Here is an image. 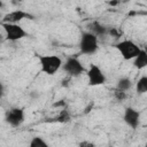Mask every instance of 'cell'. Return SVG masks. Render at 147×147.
<instances>
[{
	"instance_id": "22",
	"label": "cell",
	"mask_w": 147,
	"mask_h": 147,
	"mask_svg": "<svg viewBox=\"0 0 147 147\" xmlns=\"http://www.w3.org/2000/svg\"><path fill=\"white\" fill-rule=\"evenodd\" d=\"M109 6H117L118 3H119V1H109V2H107Z\"/></svg>"
},
{
	"instance_id": "5",
	"label": "cell",
	"mask_w": 147,
	"mask_h": 147,
	"mask_svg": "<svg viewBox=\"0 0 147 147\" xmlns=\"http://www.w3.org/2000/svg\"><path fill=\"white\" fill-rule=\"evenodd\" d=\"M86 75H87V82L90 86H99L106 83V75L103 74L101 68L94 63L90 64L86 71Z\"/></svg>"
},
{
	"instance_id": "6",
	"label": "cell",
	"mask_w": 147,
	"mask_h": 147,
	"mask_svg": "<svg viewBox=\"0 0 147 147\" xmlns=\"http://www.w3.org/2000/svg\"><path fill=\"white\" fill-rule=\"evenodd\" d=\"M62 65L69 77H78L83 72H85V68L82 64V62L77 57H74V56L67 57L64 64H62Z\"/></svg>"
},
{
	"instance_id": "4",
	"label": "cell",
	"mask_w": 147,
	"mask_h": 147,
	"mask_svg": "<svg viewBox=\"0 0 147 147\" xmlns=\"http://www.w3.org/2000/svg\"><path fill=\"white\" fill-rule=\"evenodd\" d=\"M1 26L5 31V40L17 41L28 36L26 31L20 24H10V23H1Z\"/></svg>"
},
{
	"instance_id": "1",
	"label": "cell",
	"mask_w": 147,
	"mask_h": 147,
	"mask_svg": "<svg viewBox=\"0 0 147 147\" xmlns=\"http://www.w3.org/2000/svg\"><path fill=\"white\" fill-rule=\"evenodd\" d=\"M38 60L41 72L48 76L55 75L63 64L61 57L57 55H38Z\"/></svg>"
},
{
	"instance_id": "19",
	"label": "cell",
	"mask_w": 147,
	"mask_h": 147,
	"mask_svg": "<svg viewBox=\"0 0 147 147\" xmlns=\"http://www.w3.org/2000/svg\"><path fill=\"white\" fill-rule=\"evenodd\" d=\"M53 107H55V108H61V109H64V108H67V103H65V101H64V100H59L57 102L53 103Z\"/></svg>"
},
{
	"instance_id": "23",
	"label": "cell",
	"mask_w": 147,
	"mask_h": 147,
	"mask_svg": "<svg viewBox=\"0 0 147 147\" xmlns=\"http://www.w3.org/2000/svg\"><path fill=\"white\" fill-rule=\"evenodd\" d=\"M3 40H5V38H3V36H2L1 33H0V42H2Z\"/></svg>"
},
{
	"instance_id": "17",
	"label": "cell",
	"mask_w": 147,
	"mask_h": 147,
	"mask_svg": "<svg viewBox=\"0 0 147 147\" xmlns=\"http://www.w3.org/2000/svg\"><path fill=\"white\" fill-rule=\"evenodd\" d=\"M107 33L110 34L114 38H119L122 36V31L119 29H117V28H110V29H108V32Z\"/></svg>"
},
{
	"instance_id": "8",
	"label": "cell",
	"mask_w": 147,
	"mask_h": 147,
	"mask_svg": "<svg viewBox=\"0 0 147 147\" xmlns=\"http://www.w3.org/2000/svg\"><path fill=\"white\" fill-rule=\"evenodd\" d=\"M123 119L131 129H137L140 123V113L133 107H126L123 114Z\"/></svg>"
},
{
	"instance_id": "9",
	"label": "cell",
	"mask_w": 147,
	"mask_h": 147,
	"mask_svg": "<svg viewBox=\"0 0 147 147\" xmlns=\"http://www.w3.org/2000/svg\"><path fill=\"white\" fill-rule=\"evenodd\" d=\"M24 18H30L33 20V16L24 10L21 9H16L13 10L10 13H7L3 18H2V23H10V24H18L21 21H23Z\"/></svg>"
},
{
	"instance_id": "18",
	"label": "cell",
	"mask_w": 147,
	"mask_h": 147,
	"mask_svg": "<svg viewBox=\"0 0 147 147\" xmlns=\"http://www.w3.org/2000/svg\"><path fill=\"white\" fill-rule=\"evenodd\" d=\"M78 147H95V144L90 140H83L78 144Z\"/></svg>"
},
{
	"instance_id": "3",
	"label": "cell",
	"mask_w": 147,
	"mask_h": 147,
	"mask_svg": "<svg viewBox=\"0 0 147 147\" xmlns=\"http://www.w3.org/2000/svg\"><path fill=\"white\" fill-rule=\"evenodd\" d=\"M116 49L119 52V54L122 55V57L126 61L129 60H133L140 52L141 47L138 46L134 41L130 40V39H125V40H122L119 42H117L115 45Z\"/></svg>"
},
{
	"instance_id": "16",
	"label": "cell",
	"mask_w": 147,
	"mask_h": 147,
	"mask_svg": "<svg viewBox=\"0 0 147 147\" xmlns=\"http://www.w3.org/2000/svg\"><path fill=\"white\" fill-rule=\"evenodd\" d=\"M114 96L117 101H124L126 99V92L122 91V90H118V88H115L114 90Z\"/></svg>"
},
{
	"instance_id": "13",
	"label": "cell",
	"mask_w": 147,
	"mask_h": 147,
	"mask_svg": "<svg viewBox=\"0 0 147 147\" xmlns=\"http://www.w3.org/2000/svg\"><path fill=\"white\" fill-rule=\"evenodd\" d=\"M131 87H132V80H131L129 77H121V78L117 80L116 88L126 92V91H129Z\"/></svg>"
},
{
	"instance_id": "20",
	"label": "cell",
	"mask_w": 147,
	"mask_h": 147,
	"mask_svg": "<svg viewBox=\"0 0 147 147\" xmlns=\"http://www.w3.org/2000/svg\"><path fill=\"white\" fill-rule=\"evenodd\" d=\"M93 106H94V103L93 102H90L86 107H85V109H84V115H87L91 110H92V108H93Z\"/></svg>"
},
{
	"instance_id": "24",
	"label": "cell",
	"mask_w": 147,
	"mask_h": 147,
	"mask_svg": "<svg viewBox=\"0 0 147 147\" xmlns=\"http://www.w3.org/2000/svg\"><path fill=\"white\" fill-rule=\"evenodd\" d=\"M2 6H3V3H2V1H1V0H0V8H1V7H2Z\"/></svg>"
},
{
	"instance_id": "15",
	"label": "cell",
	"mask_w": 147,
	"mask_h": 147,
	"mask_svg": "<svg viewBox=\"0 0 147 147\" xmlns=\"http://www.w3.org/2000/svg\"><path fill=\"white\" fill-rule=\"evenodd\" d=\"M29 147H51L48 145V142L42 139L41 137H33L31 140H30V144H29Z\"/></svg>"
},
{
	"instance_id": "7",
	"label": "cell",
	"mask_w": 147,
	"mask_h": 147,
	"mask_svg": "<svg viewBox=\"0 0 147 147\" xmlns=\"http://www.w3.org/2000/svg\"><path fill=\"white\" fill-rule=\"evenodd\" d=\"M24 110L23 108L18 107H13L8 109L5 114V121L7 124H9L13 127H18L23 124L24 122Z\"/></svg>"
},
{
	"instance_id": "11",
	"label": "cell",
	"mask_w": 147,
	"mask_h": 147,
	"mask_svg": "<svg viewBox=\"0 0 147 147\" xmlns=\"http://www.w3.org/2000/svg\"><path fill=\"white\" fill-rule=\"evenodd\" d=\"M133 67L138 70H141L147 67V52L144 48H141L139 54L133 59Z\"/></svg>"
},
{
	"instance_id": "12",
	"label": "cell",
	"mask_w": 147,
	"mask_h": 147,
	"mask_svg": "<svg viewBox=\"0 0 147 147\" xmlns=\"http://www.w3.org/2000/svg\"><path fill=\"white\" fill-rule=\"evenodd\" d=\"M71 121V115L69 113V110L67 108L64 109H61L59 111V114L53 118L52 122H56V123H61V124H65V123H69Z\"/></svg>"
},
{
	"instance_id": "10",
	"label": "cell",
	"mask_w": 147,
	"mask_h": 147,
	"mask_svg": "<svg viewBox=\"0 0 147 147\" xmlns=\"http://www.w3.org/2000/svg\"><path fill=\"white\" fill-rule=\"evenodd\" d=\"M88 29H90L88 32L93 33V34L96 36V37H100V36L102 37V36L107 34V32H108V29H107L103 24H101L100 22H98V21L91 22V23L88 24Z\"/></svg>"
},
{
	"instance_id": "21",
	"label": "cell",
	"mask_w": 147,
	"mask_h": 147,
	"mask_svg": "<svg viewBox=\"0 0 147 147\" xmlns=\"http://www.w3.org/2000/svg\"><path fill=\"white\" fill-rule=\"evenodd\" d=\"M3 95H5V86H3L2 82L0 80V99H2Z\"/></svg>"
},
{
	"instance_id": "14",
	"label": "cell",
	"mask_w": 147,
	"mask_h": 147,
	"mask_svg": "<svg viewBox=\"0 0 147 147\" xmlns=\"http://www.w3.org/2000/svg\"><path fill=\"white\" fill-rule=\"evenodd\" d=\"M136 91L139 94H144L147 92V76H141L137 84H136Z\"/></svg>"
},
{
	"instance_id": "2",
	"label": "cell",
	"mask_w": 147,
	"mask_h": 147,
	"mask_svg": "<svg viewBox=\"0 0 147 147\" xmlns=\"http://www.w3.org/2000/svg\"><path fill=\"white\" fill-rule=\"evenodd\" d=\"M98 37L93 33L85 31L80 36L79 40V51L84 55H92L98 51Z\"/></svg>"
}]
</instances>
